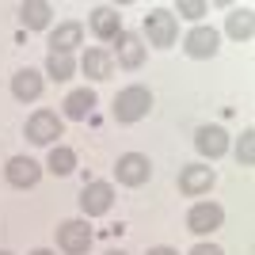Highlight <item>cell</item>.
<instances>
[{
	"mask_svg": "<svg viewBox=\"0 0 255 255\" xmlns=\"http://www.w3.org/2000/svg\"><path fill=\"white\" fill-rule=\"evenodd\" d=\"M152 111V92L145 84H129L122 88L115 96V107H111V115H115V122H122V126H133V122H141V118Z\"/></svg>",
	"mask_w": 255,
	"mask_h": 255,
	"instance_id": "6da1fadb",
	"label": "cell"
},
{
	"mask_svg": "<svg viewBox=\"0 0 255 255\" xmlns=\"http://www.w3.org/2000/svg\"><path fill=\"white\" fill-rule=\"evenodd\" d=\"M145 38H149V46H156V50L175 46V38H179V19H175L168 8H152L149 15H145Z\"/></svg>",
	"mask_w": 255,
	"mask_h": 255,
	"instance_id": "7a4b0ae2",
	"label": "cell"
},
{
	"mask_svg": "<svg viewBox=\"0 0 255 255\" xmlns=\"http://www.w3.org/2000/svg\"><path fill=\"white\" fill-rule=\"evenodd\" d=\"M57 248L65 255H88L92 248V225L84 217H73V221H61L57 225Z\"/></svg>",
	"mask_w": 255,
	"mask_h": 255,
	"instance_id": "3957f363",
	"label": "cell"
},
{
	"mask_svg": "<svg viewBox=\"0 0 255 255\" xmlns=\"http://www.w3.org/2000/svg\"><path fill=\"white\" fill-rule=\"evenodd\" d=\"M61 129H65V122H61L57 111H34L27 118V141L31 145H53V141L61 137Z\"/></svg>",
	"mask_w": 255,
	"mask_h": 255,
	"instance_id": "277c9868",
	"label": "cell"
},
{
	"mask_svg": "<svg viewBox=\"0 0 255 255\" xmlns=\"http://www.w3.org/2000/svg\"><path fill=\"white\" fill-rule=\"evenodd\" d=\"M111 206H115V187H111V183H103V179L84 183V191H80L84 221H88V217H103V213H111Z\"/></svg>",
	"mask_w": 255,
	"mask_h": 255,
	"instance_id": "5b68a950",
	"label": "cell"
},
{
	"mask_svg": "<svg viewBox=\"0 0 255 255\" xmlns=\"http://www.w3.org/2000/svg\"><path fill=\"white\" fill-rule=\"evenodd\" d=\"M115 175H118L122 187H145L149 175H152V164H149V156H141V152H122L118 164H115Z\"/></svg>",
	"mask_w": 255,
	"mask_h": 255,
	"instance_id": "8992f818",
	"label": "cell"
},
{
	"mask_svg": "<svg viewBox=\"0 0 255 255\" xmlns=\"http://www.w3.org/2000/svg\"><path fill=\"white\" fill-rule=\"evenodd\" d=\"M225 225V210L217 202H194L191 213H187V229L194 236H206V233H217Z\"/></svg>",
	"mask_w": 255,
	"mask_h": 255,
	"instance_id": "52a82bcc",
	"label": "cell"
},
{
	"mask_svg": "<svg viewBox=\"0 0 255 255\" xmlns=\"http://www.w3.org/2000/svg\"><path fill=\"white\" fill-rule=\"evenodd\" d=\"M217 183V171L206 168V164H187V168L179 171V191L187 194V198H198V194H206Z\"/></svg>",
	"mask_w": 255,
	"mask_h": 255,
	"instance_id": "ba28073f",
	"label": "cell"
},
{
	"mask_svg": "<svg viewBox=\"0 0 255 255\" xmlns=\"http://www.w3.org/2000/svg\"><path fill=\"white\" fill-rule=\"evenodd\" d=\"M4 179H8L11 187L27 191V187H34V183L42 179V168H38L31 156H11V160H8V168H4Z\"/></svg>",
	"mask_w": 255,
	"mask_h": 255,
	"instance_id": "9c48e42d",
	"label": "cell"
},
{
	"mask_svg": "<svg viewBox=\"0 0 255 255\" xmlns=\"http://www.w3.org/2000/svg\"><path fill=\"white\" fill-rule=\"evenodd\" d=\"M217 42H221V34L213 31V27H194V31L183 38V50H187V57H198V61H202V57H213V53L221 50Z\"/></svg>",
	"mask_w": 255,
	"mask_h": 255,
	"instance_id": "30bf717a",
	"label": "cell"
},
{
	"mask_svg": "<svg viewBox=\"0 0 255 255\" xmlns=\"http://www.w3.org/2000/svg\"><path fill=\"white\" fill-rule=\"evenodd\" d=\"M115 57L122 69H141V61H145V46H141V34L133 31H118L115 38Z\"/></svg>",
	"mask_w": 255,
	"mask_h": 255,
	"instance_id": "8fae6325",
	"label": "cell"
},
{
	"mask_svg": "<svg viewBox=\"0 0 255 255\" xmlns=\"http://www.w3.org/2000/svg\"><path fill=\"white\" fill-rule=\"evenodd\" d=\"M84 42V27L76 19H69V23H57L50 31V53H69L73 57V50Z\"/></svg>",
	"mask_w": 255,
	"mask_h": 255,
	"instance_id": "7c38bea8",
	"label": "cell"
},
{
	"mask_svg": "<svg viewBox=\"0 0 255 255\" xmlns=\"http://www.w3.org/2000/svg\"><path fill=\"white\" fill-rule=\"evenodd\" d=\"M88 27H92V34H96L99 42H115L118 31H122V15L115 8H96L88 15Z\"/></svg>",
	"mask_w": 255,
	"mask_h": 255,
	"instance_id": "4fadbf2b",
	"label": "cell"
},
{
	"mask_svg": "<svg viewBox=\"0 0 255 255\" xmlns=\"http://www.w3.org/2000/svg\"><path fill=\"white\" fill-rule=\"evenodd\" d=\"M194 149L202 152V156L217 160V156L229 152V133H225L221 126H202L198 133H194Z\"/></svg>",
	"mask_w": 255,
	"mask_h": 255,
	"instance_id": "5bb4252c",
	"label": "cell"
},
{
	"mask_svg": "<svg viewBox=\"0 0 255 255\" xmlns=\"http://www.w3.org/2000/svg\"><path fill=\"white\" fill-rule=\"evenodd\" d=\"M42 88H46V80L34 69H19V73L11 76V96L19 99V103H34V99L42 96Z\"/></svg>",
	"mask_w": 255,
	"mask_h": 255,
	"instance_id": "9a60e30c",
	"label": "cell"
},
{
	"mask_svg": "<svg viewBox=\"0 0 255 255\" xmlns=\"http://www.w3.org/2000/svg\"><path fill=\"white\" fill-rule=\"evenodd\" d=\"M92 111H96V92H92V88H76V92H69L65 103H61V115L73 118V122H84Z\"/></svg>",
	"mask_w": 255,
	"mask_h": 255,
	"instance_id": "2e32d148",
	"label": "cell"
},
{
	"mask_svg": "<svg viewBox=\"0 0 255 255\" xmlns=\"http://www.w3.org/2000/svg\"><path fill=\"white\" fill-rule=\"evenodd\" d=\"M80 69H84L88 80H107V76L115 73V57L107 50H88L84 57H80Z\"/></svg>",
	"mask_w": 255,
	"mask_h": 255,
	"instance_id": "e0dca14e",
	"label": "cell"
},
{
	"mask_svg": "<svg viewBox=\"0 0 255 255\" xmlns=\"http://www.w3.org/2000/svg\"><path fill=\"white\" fill-rule=\"evenodd\" d=\"M50 15H53V8L46 0H27L19 8V19H23L27 31H46V27H50Z\"/></svg>",
	"mask_w": 255,
	"mask_h": 255,
	"instance_id": "ac0fdd59",
	"label": "cell"
},
{
	"mask_svg": "<svg viewBox=\"0 0 255 255\" xmlns=\"http://www.w3.org/2000/svg\"><path fill=\"white\" fill-rule=\"evenodd\" d=\"M255 11L252 8H233V15L225 19V31H229V38H236V42H248L255 34Z\"/></svg>",
	"mask_w": 255,
	"mask_h": 255,
	"instance_id": "d6986e66",
	"label": "cell"
},
{
	"mask_svg": "<svg viewBox=\"0 0 255 255\" xmlns=\"http://www.w3.org/2000/svg\"><path fill=\"white\" fill-rule=\"evenodd\" d=\"M46 168H50L53 175H73V171H76V152L69 149V145H53Z\"/></svg>",
	"mask_w": 255,
	"mask_h": 255,
	"instance_id": "ffe728a7",
	"label": "cell"
},
{
	"mask_svg": "<svg viewBox=\"0 0 255 255\" xmlns=\"http://www.w3.org/2000/svg\"><path fill=\"white\" fill-rule=\"evenodd\" d=\"M46 73H50L57 84H65V80H73L76 61L69 57V53H50V57H46Z\"/></svg>",
	"mask_w": 255,
	"mask_h": 255,
	"instance_id": "44dd1931",
	"label": "cell"
},
{
	"mask_svg": "<svg viewBox=\"0 0 255 255\" xmlns=\"http://www.w3.org/2000/svg\"><path fill=\"white\" fill-rule=\"evenodd\" d=\"M236 160H240L244 168H252V164H255V129H244V133H240V145H236Z\"/></svg>",
	"mask_w": 255,
	"mask_h": 255,
	"instance_id": "7402d4cb",
	"label": "cell"
},
{
	"mask_svg": "<svg viewBox=\"0 0 255 255\" xmlns=\"http://www.w3.org/2000/svg\"><path fill=\"white\" fill-rule=\"evenodd\" d=\"M175 11H179L183 19H202V15H206V4H202V0H179Z\"/></svg>",
	"mask_w": 255,
	"mask_h": 255,
	"instance_id": "603a6c76",
	"label": "cell"
},
{
	"mask_svg": "<svg viewBox=\"0 0 255 255\" xmlns=\"http://www.w3.org/2000/svg\"><path fill=\"white\" fill-rule=\"evenodd\" d=\"M191 255H225V252H221L217 244H194V248H191Z\"/></svg>",
	"mask_w": 255,
	"mask_h": 255,
	"instance_id": "cb8c5ba5",
	"label": "cell"
},
{
	"mask_svg": "<svg viewBox=\"0 0 255 255\" xmlns=\"http://www.w3.org/2000/svg\"><path fill=\"white\" fill-rule=\"evenodd\" d=\"M145 255H179V252H175V248H149Z\"/></svg>",
	"mask_w": 255,
	"mask_h": 255,
	"instance_id": "d4e9b609",
	"label": "cell"
},
{
	"mask_svg": "<svg viewBox=\"0 0 255 255\" xmlns=\"http://www.w3.org/2000/svg\"><path fill=\"white\" fill-rule=\"evenodd\" d=\"M31 255H57V252H50V248H38V252H31Z\"/></svg>",
	"mask_w": 255,
	"mask_h": 255,
	"instance_id": "484cf974",
	"label": "cell"
},
{
	"mask_svg": "<svg viewBox=\"0 0 255 255\" xmlns=\"http://www.w3.org/2000/svg\"><path fill=\"white\" fill-rule=\"evenodd\" d=\"M107 255H126V252H107Z\"/></svg>",
	"mask_w": 255,
	"mask_h": 255,
	"instance_id": "4316f807",
	"label": "cell"
},
{
	"mask_svg": "<svg viewBox=\"0 0 255 255\" xmlns=\"http://www.w3.org/2000/svg\"><path fill=\"white\" fill-rule=\"evenodd\" d=\"M0 255H11V252H0Z\"/></svg>",
	"mask_w": 255,
	"mask_h": 255,
	"instance_id": "83f0119b",
	"label": "cell"
}]
</instances>
